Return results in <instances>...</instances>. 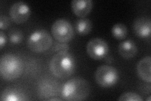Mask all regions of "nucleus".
Returning a JSON list of instances; mask_svg holds the SVG:
<instances>
[{
	"mask_svg": "<svg viewBox=\"0 0 151 101\" xmlns=\"http://www.w3.org/2000/svg\"><path fill=\"white\" fill-rule=\"evenodd\" d=\"M76 68L74 56L68 51L57 52L50 62V70L54 76L60 79L72 75Z\"/></svg>",
	"mask_w": 151,
	"mask_h": 101,
	"instance_id": "f257e3e1",
	"label": "nucleus"
},
{
	"mask_svg": "<svg viewBox=\"0 0 151 101\" xmlns=\"http://www.w3.org/2000/svg\"><path fill=\"white\" fill-rule=\"evenodd\" d=\"M90 93V86L88 81L81 77L70 79L63 85L61 95L63 99L70 101L84 100Z\"/></svg>",
	"mask_w": 151,
	"mask_h": 101,
	"instance_id": "f03ea898",
	"label": "nucleus"
},
{
	"mask_svg": "<svg viewBox=\"0 0 151 101\" xmlns=\"http://www.w3.org/2000/svg\"><path fill=\"white\" fill-rule=\"evenodd\" d=\"M23 69V61L18 56L6 53L1 57L0 73L3 79L7 80L16 79L22 74Z\"/></svg>",
	"mask_w": 151,
	"mask_h": 101,
	"instance_id": "7ed1b4c3",
	"label": "nucleus"
},
{
	"mask_svg": "<svg viewBox=\"0 0 151 101\" xmlns=\"http://www.w3.org/2000/svg\"><path fill=\"white\" fill-rule=\"evenodd\" d=\"M52 44V38L45 29H37L33 32L27 40V46L35 52H42L49 49Z\"/></svg>",
	"mask_w": 151,
	"mask_h": 101,
	"instance_id": "20e7f679",
	"label": "nucleus"
},
{
	"mask_svg": "<svg viewBox=\"0 0 151 101\" xmlns=\"http://www.w3.org/2000/svg\"><path fill=\"white\" fill-rule=\"evenodd\" d=\"M97 84L102 87H110L116 84L119 75L117 70L111 66L103 65L97 68L95 75Z\"/></svg>",
	"mask_w": 151,
	"mask_h": 101,
	"instance_id": "39448f33",
	"label": "nucleus"
},
{
	"mask_svg": "<svg viewBox=\"0 0 151 101\" xmlns=\"http://www.w3.org/2000/svg\"><path fill=\"white\" fill-rule=\"evenodd\" d=\"M52 33L57 41L68 42L74 36V28L70 23L64 18H59L52 24Z\"/></svg>",
	"mask_w": 151,
	"mask_h": 101,
	"instance_id": "423d86ee",
	"label": "nucleus"
},
{
	"mask_svg": "<svg viewBox=\"0 0 151 101\" xmlns=\"http://www.w3.org/2000/svg\"><path fill=\"white\" fill-rule=\"evenodd\" d=\"M59 83L52 78H44L40 80L38 85V94L41 100H48L55 97L59 92Z\"/></svg>",
	"mask_w": 151,
	"mask_h": 101,
	"instance_id": "0eeeda50",
	"label": "nucleus"
},
{
	"mask_svg": "<svg viewBox=\"0 0 151 101\" xmlns=\"http://www.w3.org/2000/svg\"><path fill=\"white\" fill-rule=\"evenodd\" d=\"M88 55L94 60H101L105 57L108 52L107 43L100 38H93L86 46Z\"/></svg>",
	"mask_w": 151,
	"mask_h": 101,
	"instance_id": "6e6552de",
	"label": "nucleus"
},
{
	"mask_svg": "<svg viewBox=\"0 0 151 101\" xmlns=\"http://www.w3.org/2000/svg\"><path fill=\"white\" fill-rule=\"evenodd\" d=\"M9 13L13 22L17 23H22L26 22L29 18L31 10L30 7L25 2L17 1L12 4Z\"/></svg>",
	"mask_w": 151,
	"mask_h": 101,
	"instance_id": "1a4fd4ad",
	"label": "nucleus"
},
{
	"mask_svg": "<svg viewBox=\"0 0 151 101\" xmlns=\"http://www.w3.org/2000/svg\"><path fill=\"white\" fill-rule=\"evenodd\" d=\"M151 22L147 17L136 18L133 23V30L135 34L139 37L146 38L150 35Z\"/></svg>",
	"mask_w": 151,
	"mask_h": 101,
	"instance_id": "9d476101",
	"label": "nucleus"
},
{
	"mask_svg": "<svg viewBox=\"0 0 151 101\" xmlns=\"http://www.w3.org/2000/svg\"><path fill=\"white\" fill-rule=\"evenodd\" d=\"M0 99L3 101H24L29 100V98L20 89L15 87H8L2 92Z\"/></svg>",
	"mask_w": 151,
	"mask_h": 101,
	"instance_id": "9b49d317",
	"label": "nucleus"
},
{
	"mask_svg": "<svg viewBox=\"0 0 151 101\" xmlns=\"http://www.w3.org/2000/svg\"><path fill=\"white\" fill-rule=\"evenodd\" d=\"M71 8L77 16L84 18L91 11L93 1L91 0H73Z\"/></svg>",
	"mask_w": 151,
	"mask_h": 101,
	"instance_id": "f8f14e48",
	"label": "nucleus"
},
{
	"mask_svg": "<svg viewBox=\"0 0 151 101\" xmlns=\"http://www.w3.org/2000/svg\"><path fill=\"white\" fill-rule=\"evenodd\" d=\"M150 66L151 57L150 56H145L141 59L137 66V70L139 77L146 82L150 83Z\"/></svg>",
	"mask_w": 151,
	"mask_h": 101,
	"instance_id": "ddd939ff",
	"label": "nucleus"
},
{
	"mask_svg": "<svg viewBox=\"0 0 151 101\" xmlns=\"http://www.w3.org/2000/svg\"><path fill=\"white\" fill-rule=\"evenodd\" d=\"M119 52L124 58H132L137 53V46L132 40H126L121 42L119 44Z\"/></svg>",
	"mask_w": 151,
	"mask_h": 101,
	"instance_id": "4468645a",
	"label": "nucleus"
},
{
	"mask_svg": "<svg viewBox=\"0 0 151 101\" xmlns=\"http://www.w3.org/2000/svg\"><path fill=\"white\" fill-rule=\"evenodd\" d=\"M74 27L79 35L84 36L91 32L92 22L89 18H81L75 22Z\"/></svg>",
	"mask_w": 151,
	"mask_h": 101,
	"instance_id": "2eb2a0df",
	"label": "nucleus"
},
{
	"mask_svg": "<svg viewBox=\"0 0 151 101\" xmlns=\"http://www.w3.org/2000/svg\"><path fill=\"white\" fill-rule=\"evenodd\" d=\"M128 30L127 27L124 23H118L115 24L111 28L112 36L117 39L122 40L126 37Z\"/></svg>",
	"mask_w": 151,
	"mask_h": 101,
	"instance_id": "dca6fc26",
	"label": "nucleus"
},
{
	"mask_svg": "<svg viewBox=\"0 0 151 101\" xmlns=\"http://www.w3.org/2000/svg\"><path fill=\"white\" fill-rule=\"evenodd\" d=\"M9 40L13 44H20L23 39L22 31L17 28H13L8 32Z\"/></svg>",
	"mask_w": 151,
	"mask_h": 101,
	"instance_id": "f3484780",
	"label": "nucleus"
},
{
	"mask_svg": "<svg viewBox=\"0 0 151 101\" xmlns=\"http://www.w3.org/2000/svg\"><path fill=\"white\" fill-rule=\"evenodd\" d=\"M142 98L140 96L134 92H125L122 94L119 98V100H127V101H142Z\"/></svg>",
	"mask_w": 151,
	"mask_h": 101,
	"instance_id": "a211bd4d",
	"label": "nucleus"
},
{
	"mask_svg": "<svg viewBox=\"0 0 151 101\" xmlns=\"http://www.w3.org/2000/svg\"><path fill=\"white\" fill-rule=\"evenodd\" d=\"M69 45L67 42H63L57 41L54 42L52 47V51L55 52H59L63 51H68L69 50Z\"/></svg>",
	"mask_w": 151,
	"mask_h": 101,
	"instance_id": "6ab92c4d",
	"label": "nucleus"
},
{
	"mask_svg": "<svg viewBox=\"0 0 151 101\" xmlns=\"http://www.w3.org/2000/svg\"><path fill=\"white\" fill-rule=\"evenodd\" d=\"M11 24L10 19L6 15H1L0 16V28L1 30L6 29Z\"/></svg>",
	"mask_w": 151,
	"mask_h": 101,
	"instance_id": "aec40b11",
	"label": "nucleus"
},
{
	"mask_svg": "<svg viewBox=\"0 0 151 101\" xmlns=\"http://www.w3.org/2000/svg\"><path fill=\"white\" fill-rule=\"evenodd\" d=\"M7 41V37L5 33H4L2 31H0V48L2 49L4 45Z\"/></svg>",
	"mask_w": 151,
	"mask_h": 101,
	"instance_id": "412c9836",
	"label": "nucleus"
},
{
	"mask_svg": "<svg viewBox=\"0 0 151 101\" xmlns=\"http://www.w3.org/2000/svg\"><path fill=\"white\" fill-rule=\"evenodd\" d=\"M63 99H61L60 98H57V97H52L49 99L47 100H62Z\"/></svg>",
	"mask_w": 151,
	"mask_h": 101,
	"instance_id": "4be33fe9",
	"label": "nucleus"
},
{
	"mask_svg": "<svg viewBox=\"0 0 151 101\" xmlns=\"http://www.w3.org/2000/svg\"><path fill=\"white\" fill-rule=\"evenodd\" d=\"M146 100H148V101H150V97H149L147 99H146Z\"/></svg>",
	"mask_w": 151,
	"mask_h": 101,
	"instance_id": "5701e85b",
	"label": "nucleus"
}]
</instances>
